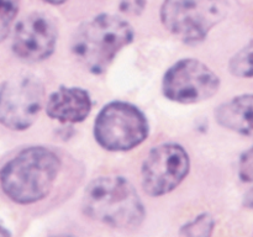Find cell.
<instances>
[{
  "label": "cell",
  "instance_id": "6da1fadb",
  "mask_svg": "<svg viewBox=\"0 0 253 237\" xmlns=\"http://www.w3.org/2000/svg\"><path fill=\"white\" fill-rule=\"evenodd\" d=\"M61 167V157L51 148H22L0 168V188L16 204H35L51 193Z\"/></svg>",
  "mask_w": 253,
  "mask_h": 237
},
{
  "label": "cell",
  "instance_id": "7a4b0ae2",
  "mask_svg": "<svg viewBox=\"0 0 253 237\" xmlns=\"http://www.w3.org/2000/svg\"><path fill=\"white\" fill-rule=\"evenodd\" d=\"M83 212L113 229L137 230L146 219V207L132 183L120 175L91 180L82 199Z\"/></svg>",
  "mask_w": 253,
  "mask_h": 237
},
{
  "label": "cell",
  "instance_id": "3957f363",
  "mask_svg": "<svg viewBox=\"0 0 253 237\" xmlns=\"http://www.w3.org/2000/svg\"><path fill=\"white\" fill-rule=\"evenodd\" d=\"M133 27L124 17L100 14L83 22L72 39V53L91 74L105 73L121 49L132 43Z\"/></svg>",
  "mask_w": 253,
  "mask_h": 237
},
{
  "label": "cell",
  "instance_id": "277c9868",
  "mask_svg": "<svg viewBox=\"0 0 253 237\" xmlns=\"http://www.w3.org/2000/svg\"><path fill=\"white\" fill-rule=\"evenodd\" d=\"M227 0H163L161 22L185 44L202 43L229 14Z\"/></svg>",
  "mask_w": 253,
  "mask_h": 237
},
{
  "label": "cell",
  "instance_id": "5b68a950",
  "mask_svg": "<svg viewBox=\"0 0 253 237\" xmlns=\"http://www.w3.org/2000/svg\"><path fill=\"white\" fill-rule=\"evenodd\" d=\"M94 138L109 152H126L140 146L150 135L147 116L127 101L114 100L101 108L94 121Z\"/></svg>",
  "mask_w": 253,
  "mask_h": 237
},
{
  "label": "cell",
  "instance_id": "8992f818",
  "mask_svg": "<svg viewBox=\"0 0 253 237\" xmlns=\"http://www.w3.org/2000/svg\"><path fill=\"white\" fill-rule=\"evenodd\" d=\"M220 85L219 76L204 62L183 58L166 71L162 93L169 101L190 105L209 100L216 95Z\"/></svg>",
  "mask_w": 253,
  "mask_h": 237
},
{
  "label": "cell",
  "instance_id": "52a82bcc",
  "mask_svg": "<svg viewBox=\"0 0 253 237\" xmlns=\"http://www.w3.org/2000/svg\"><path fill=\"white\" fill-rule=\"evenodd\" d=\"M44 103V85L34 76H17L0 84V123L25 131L39 118Z\"/></svg>",
  "mask_w": 253,
  "mask_h": 237
},
{
  "label": "cell",
  "instance_id": "ba28073f",
  "mask_svg": "<svg viewBox=\"0 0 253 237\" xmlns=\"http://www.w3.org/2000/svg\"><path fill=\"white\" fill-rule=\"evenodd\" d=\"M190 170V157L179 143H161L151 148L141 167L146 194L158 198L177 189Z\"/></svg>",
  "mask_w": 253,
  "mask_h": 237
},
{
  "label": "cell",
  "instance_id": "9c48e42d",
  "mask_svg": "<svg viewBox=\"0 0 253 237\" xmlns=\"http://www.w3.org/2000/svg\"><path fill=\"white\" fill-rule=\"evenodd\" d=\"M58 29L51 16L35 11L20 20L14 29L12 52L26 62H42L56 49Z\"/></svg>",
  "mask_w": 253,
  "mask_h": 237
},
{
  "label": "cell",
  "instance_id": "30bf717a",
  "mask_svg": "<svg viewBox=\"0 0 253 237\" xmlns=\"http://www.w3.org/2000/svg\"><path fill=\"white\" fill-rule=\"evenodd\" d=\"M91 108L93 101L85 89L62 85L47 99L46 114L63 125H73L83 122Z\"/></svg>",
  "mask_w": 253,
  "mask_h": 237
},
{
  "label": "cell",
  "instance_id": "8fae6325",
  "mask_svg": "<svg viewBox=\"0 0 253 237\" xmlns=\"http://www.w3.org/2000/svg\"><path fill=\"white\" fill-rule=\"evenodd\" d=\"M214 118L221 127L253 138V94H241L221 103L215 109Z\"/></svg>",
  "mask_w": 253,
  "mask_h": 237
},
{
  "label": "cell",
  "instance_id": "7c38bea8",
  "mask_svg": "<svg viewBox=\"0 0 253 237\" xmlns=\"http://www.w3.org/2000/svg\"><path fill=\"white\" fill-rule=\"evenodd\" d=\"M229 72L236 78H253V40L247 42L230 58Z\"/></svg>",
  "mask_w": 253,
  "mask_h": 237
},
{
  "label": "cell",
  "instance_id": "4fadbf2b",
  "mask_svg": "<svg viewBox=\"0 0 253 237\" xmlns=\"http://www.w3.org/2000/svg\"><path fill=\"white\" fill-rule=\"evenodd\" d=\"M215 226H216V222H215L214 216L209 212H202L190 221L185 222L180 227L179 234L188 237H208L211 236Z\"/></svg>",
  "mask_w": 253,
  "mask_h": 237
},
{
  "label": "cell",
  "instance_id": "5bb4252c",
  "mask_svg": "<svg viewBox=\"0 0 253 237\" xmlns=\"http://www.w3.org/2000/svg\"><path fill=\"white\" fill-rule=\"evenodd\" d=\"M19 9L20 0H0V42L9 36Z\"/></svg>",
  "mask_w": 253,
  "mask_h": 237
},
{
  "label": "cell",
  "instance_id": "9a60e30c",
  "mask_svg": "<svg viewBox=\"0 0 253 237\" xmlns=\"http://www.w3.org/2000/svg\"><path fill=\"white\" fill-rule=\"evenodd\" d=\"M239 177L244 183H253V146L240 157Z\"/></svg>",
  "mask_w": 253,
  "mask_h": 237
},
{
  "label": "cell",
  "instance_id": "2e32d148",
  "mask_svg": "<svg viewBox=\"0 0 253 237\" xmlns=\"http://www.w3.org/2000/svg\"><path fill=\"white\" fill-rule=\"evenodd\" d=\"M147 0H119V9L123 14L140 16L143 14Z\"/></svg>",
  "mask_w": 253,
  "mask_h": 237
},
{
  "label": "cell",
  "instance_id": "e0dca14e",
  "mask_svg": "<svg viewBox=\"0 0 253 237\" xmlns=\"http://www.w3.org/2000/svg\"><path fill=\"white\" fill-rule=\"evenodd\" d=\"M242 204H244V206L246 207V209L253 210V187L245 193L244 199H242Z\"/></svg>",
  "mask_w": 253,
  "mask_h": 237
},
{
  "label": "cell",
  "instance_id": "ac0fdd59",
  "mask_svg": "<svg viewBox=\"0 0 253 237\" xmlns=\"http://www.w3.org/2000/svg\"><path fill=\"white\" fill-rule=\"evenodd\" d=\"M41 1H44L47 2V4H51V5H62L66 1H68V0H41Z\"/></svg>",
  "mask_w": 253,
  "mask_h": 237
},
{
  "label": "cell",
  "instance_id": "d6986e66",
  "mask_svg": "<svg viewBox=\"0 0 253 237\" xmlns=\"http://www.w3.org/2000/svg\"><path fill=\"white\" fill-rule=\"evenodd\" d=\"M10 232L7 231L6 229H5L4 226H1V225H0V236H10Z\"/></svg>",
  "mask_w": 253,
  "mask_h": 237
}]
</instances>
